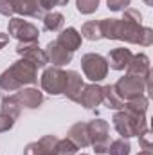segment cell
<instances>
[{"instance_id": "6da1fadb", "label": "cell", "mask_w": 153, "mask_h": 155, "mask_svg": "<svg viewBox=\"0 0 153 155\" xmlns=\"http://www.w3.org/2000/svg\"><path fill=\"white\" fill-rule=\"evenodd\" d=\"M141 22L142 16L137 9H126L122 18H103L99 20L101 38L121 40L148 47L153 43V31L150 27H142Z\"/></svg>"}, {"instance_id": "7a4b0ae2", "label": "cell", "mask_w": 153, "mask_h": 155, "mask_svg": "<svg viewBox=\"0 0 153 155\" xmlns=\"http://www.w3.org/2000/svg\"><path fill=\"white\" fill-rule=\"evenodd\" d=\"M38 81V67L27 60L15 61L9 69H5L0 76V97L15 96L25 85H34Z\"/></svg>"}, {"instance_id": "3957f363", "label": "cell", "mask_w": 153, "mask_h": 155, "mask_svg": "<svg viewBox=\"0 0 153 155\" xmlns=\"http://www.w3.org/2000/svg\"><path fill=\"white\" fill-rule=\"evenodd\" d=\"M114 126L119 132V135L122 139L128 137H139L148 126H146V114L141 112H133L130 108H122L119 112H115L114 116Z\"/></svg>"}, {"instance_id": "277c9868", "label": "cell", "mask_w": 153, "mask_h": 155, "mask_svg": "<svg viewBox=\"0 0 153 155\" xmlns=\"http://www.w3.org/2000/svg\"><path fill=\"white\" fill-rule=\"evenodd\" d=\"M150 85H151V76L150 78H139V76L126 74L124 78H121L115 83L114 88H115V92L121 96L122 101H128V99H133V97L142 96L144 92H148L150 90Z\"/></svg>"}, {"instance_id": "5b68a950", "label": "cell", "mask_w": 153, "mask_h": 155, "mask_svg": "<svg viewBox=\"0 0 153 155\" xmlns=\"http://www.w3.org/2000/svg\"><path fill=\"white\" fill-rule=\"evenodd\" d=\"M88 124V137L90 146H94L96 153H108L110 146V126L103 119H94Z\"/></svg>"}, {"instance_id": "8992f818", "label": "cell", "mask_w": 153, "mask_h": 155, "mask_svg": "<svg viewBox=\"0 0 153 155\" xmlns=\"http://www.w3.org/2000/svg\"><path fill=\"white\" fill-rule=\"evenodd\" d=\"M81 69L85 72V76L90 81L97 83L101 79H105L108 74V61L105 56L96 54V52H88L81 58Z\"/></svg>"}, {"instance_id": "52a82bcc", "label": "cell", "mask_w": 153, "mask_h": 155, "mask_svg": "<svg viewBox=\"0 0 153 155\" xmlns=\"http://www.w3.org/2000/svg\"><path fill=\"white\" fill-rule=\"evenodd\" d=\"M65 81H67L65 71H61L60 67H49L41 74V88L52 96H60V94H63Z\"/></svg>"}, {"instance_id": "ba28073f", "label": "cell", "mask_w": 153, "mask_h": 155, "mask_svg": "<svg viewBox=\"0 0 153 155\" xmlns=\"http://www.w3.org/2000/svg\"><path fill=\"white\" fill-rule=\"evenodd\" d=\"M7 29H9V35L18 41H38V27L24 18H11Z\"/></svg>"}, {"instance_id": "9c48e42d", "label": "cell", "mask_w": 153, "mask_h": 155, "mask_svg": "<svg viewBox=\"0 0 153 155\" xmlns=\"http://www.w3.org/2000/svg\"><path fill=\"white\" fill-rule=\"evenodd\" d=\"M16 52H18L24 60L34 63L36 67H45V65L49 63L45 51H41L38 47V41H18Z\"/></svg>"}, {"instance_id": "30bf717a", "label": "cell", "mask_w": 153, "mask_h": 155, "mask_svg": "<svg viewBox=\"0 0 153 155\" xmlns=\"http://www.w3.org/2000/svg\"><path fill=\"white\" fill-rule=\"evenodd\" d=\"M58 137L56 135H45L40 141L29 143L24 150V155H52L56 153V146H58ZM58 155V153H56Z\"/></svg>"}, {"instance_id": "8fae6325", "label": "cell", "mask_w": 153, "mask_h": 155, "mask_svg": "<svg viewBox=\"0 0 153 155\" xmlns=\"http://www.w3.org/2000/svg\"><path fill=\"white\" fill-rule=\"evenodd\" d=\"M45 54H47V60H49L54 67H60V69H61L63 65H67V63L72 61V52L67 51L65 47H61L56 40L47 43Z\"/></svg>"}, {"instance_id": "7c38bea8", "label": "cell", "mask_w": 153, "mask_h": 155, "mask_svg": "<svg viewBox=\"0 0 153 155\" xmlns=\"http://www.w3.org/2000/svg\"><path fill=\"white\" fill-rule=\"evenodd\" d=\"M13 11L22 16H31V18H43L45 9L40 5L38 0H11Z\"/></svg>"}, {"instance_id": "4fadbf2b", "label": "cell", "mask_w": 153, "mask_h": 155, "mask_svg": "<svg viewBox=\"0 0 153 155\" xmlns=\"http://www.w3.org/2000/svg\"><path fill=\"white\" fill-rule=\"evenodd\" d=\"M101 103H103V87H99L97 83L85 85V88L81 92V97H79V105L92 110V108L99 107Z\"/></svg>"}, {"instance_id": "5bb4252c", "label": "cell", "mask_w": 153, "mask_h": 155, "mask_svg": "<svg viewBox=\"0 0 153 155\" xmlns=\"http://www.w3.org/2000/svg\"><path fill=\"white\" fill-rule=\"evenodd\" d=\"M83 88H85V83H83V78L79 76V72H76V71H67V81H65L63 94L70 101L79 103V97H81Z\"/></svg>"}, {"instance_id": "9a60e30c", "label": "cell", "mask_w": 153, "mask_h": 155, "mask_svg": "<svg viewBox=\"0 0 153 155\" xmlns=\"http://www.w3.org/2000/svg\"><path fill=\"white\" fill-rule=\"evenodd\" d=\"M16 101L20 107H25V108H38L40 105L43 103V94L40 92L38 88H20L16 94H15Z\"/></svg>"}, {"instance_id": "2e32d148", "label": "cell", "mask_w": 153, "mask_h": 155, "mask_svg": "<svg viewBox=\"0 0 153 155\" xmlns=\"http://www.w3.org/2000/svg\"><path fill=\"white\" fill-rule=\"evenodd\" d=\"M128 74L132 76H139V78H150L151 76V69H150V60L146 54H135L132 56L130 63L126 65Z\"/></svg>"}, {"instance_id": "e0dca14e", "label": "cell", "mask_w": 153, "mask_h": 155, "mask_svg": "<svg viewBox=\"0 0 153 155\" xmlns=\"http://www.w3.org/2000/svg\"><path fill=\"white\" fill-rule=\"evenodd\" d=\"M132 56H133V54H132V51H130V49H124V47L112 49V51L108 52V58H106L108 67H110V69H114V71H124V69H126V65L130 63Z\"/></svg>"}, {"instance_id": "ac0fdd59", "label": "cell", "mask_w": 153, "mask_h": 155, "mask_svg": "<svg viewBox=\"0 0 153 155\" xmlns=\"http://www.w3.org/2000/svg\"><path fill=\"white\" fill-rule=\"evenodd\" d=\"M67 137L76 144L77 148H86L90 146V137H88V124L86 123H76L70 126Z\"/></svg>"}, {"instance_id": "d6986e66", "label": "cell", "mask_w": 153, "mask_h": 155, "mask_svg": "<svg viewBox=\"0 0 153 155\" xmlns=\"http://www.w3.org/2000/svg\"><path fill=\"white\" fill-rule=\"evenodd\" d=\"M56 41H58L61 47H65L67 51L74 52V51L79 49V45H81V35L77 33L74 27H67V29H63V31L60 33V36L56 38Z\"/></svg>"}, {"instance_id": "ffe728a7", "label": "cell", "mask_w": 153, "mask_h": 155, "mask_svg": "<svg viewBox=\"0 0 153 155\" xmlns=\"http://www.w3.org/2000/svg\"><path fill=\"white\" fill-rule=\"evenodd\" d=\"M63 24H65V16L58 11H49L43 15V29L45 31L58 33V31H61Z\"/></svg>"}, {"instance_id": "44dd1931", "label": "cell", "mask_w": 153, "mask_h": 155, "mask_svg": "<svg viewBox=\"0 0 153 155\" xmlns=\"http://www.w3.org/2000/svg\"><path fill=\"white\" fill-rule=\"evenodd\" d=\"M103 103L112 108V110H122L124 108V101L121 99V96L115 92L114 85H106L103 87Z\"/></svg>"}, {"instance_id": "7402d4cb", "label": "cell", "mask_w": 153, "mask_h": 155, "mask_svg": "<svg viewBox=\"0 0 153 155\" xmlns=\"http://www.w3.org/2000/svg\"><path fill=\"white\" fill-rule=\"evenodd\" d=\"M81 38H86V40H90V41L101 40V25H99V20L86 22L81 27Z\"/></svg>"}, {"instance_id": "603a6c76", "label": "cell", "mask_w": 153, "mask_h": 155, "mask_svg": "<svg viewBox=\"0 0 153 155\" xmlns=\"http://www.w3.org/2000/svg\"><path fill=\"white\" fill-rule=\"evenodd\" d=\"M130 150H132V146L126 139H117L114 143H110V146H108L110 155H130Z\"/></svg>"}, {"instance_id": "cb8c5ba5", "label": "cell", "mask_w": 153, "mask_h": 155, "mask_svg": "<svg viewBox=\"0 0 153 155\" xmlns=\"http://www.w3.org/2000/svg\"><path fill=\"white\" fill-rule=\"evenodd\" d=\"M77 150H79V148H77L69 137L60 139V141H58V146H56V153L58 155H76Z\"/></svg>"}, {"instance_id": "d4e9b609", "label": "cell", "mask_w": 153, "mask_h": 155, "mask_svg": "<svg viewBox=\"0 0 153 155\" xmlns=\"http://www.w3.org/2000/svg\"><path fill=\"white\" fill-rule=\"evenodd\" d=\"M76 7L81 15H92L99 7V0H76Z\"/></svg>"}, {"instance_id": "484cf974", "label": "cell", "mask_w": 153, "mask_h": 155, "mask_svg": "<svg viewBox=\"0 0 153 155\" xmlns=\"http://www.w3.org/2000/svg\"><path fill=\"white\" fill-rule=\"evenodd\" d=\"M106 4L112 11H124L130 5V0H106Z\"/></svg>"}, {"instance_id": "4316f807", "label": "cell", "mask_w": 153, "mask_h": 155, "mask_svg": "<svg viewBox=\"0 0 153 155\" xmlns=\"http://www.w3.org/2000/svg\"><path fill=\"white\" fill-rule=\"evenodd\" d=\"M139 141H141L142 150H151V132H150L148 128L139 135Z\"/></svg>"}, {"instance_id": "83f0119b", "label": "cell", "mask_w": 153, "mask_h": 155, "mask_svg": "<svg viewBox=\"0 0 153 155\" xmlns=\"http://www.w3.org/2000/svg\"><path fill=\"white\" fill-rule=\"evenodd\" d=\"M40 5L47 11V9H52V7H58V5H65L69 0H38Z\"/></svg>"}, {"instance_id": "f1b7e54d", "label": "cell", "mask_w": 153, "mask_h": 155, "mask_svg": "<svg viewBox=\"0 0 153 155\" xmlns=\"http://www.w3.org/2000/svg\"><path fill=\"white\" fill-rule=\"evenodd\" d=\"M0 15H4V16H13L15 15L11 0H0Z\"/></svg>"}, {"instance_id": "f546056e", "label": "cell", "mask_w": 153, "mask_h": 155, "mask_svg": "<svg viewBox=\"0 0 153 155\" xmlns=\"http://www.w3.org/2000/svg\"><path fill=\"white\" fill-rule=\"evenodd\" d=\"M7 43H9V35H4V33H0V49H4Z\"/></svg>"}, {"instance_id": "4dcf8cb0", "label": "cell", "mask_w": 153, "mask_h": 155, "mask_svg": "<svg viewBox=\"0 0 153 155\" xmlns=\"http://www.w3.org/2000/svg\"><path fill=\"white\" fill-rule=\"evenodd\" d=\"M139 155H153V152H151V150H142Z\"/></svg>"}, {"instance_id": "1f68e13d", "label": "cell", "mask_w": 153, "mask_h": 155, "mask_svg": "<svg viewBox=\"0 0 153 155\" xmlns=\"http://www.w3.org/2000/svg\"><path fill=\"white\" fill-rule=\"evenodd\" d=\"M146 2V5H153V0H144Z\"/></svg>"}, {"instance_id": "d6a6232c", "label": "cell", "mask_w": 153, "mask_h": 155, "mask_svg": "<svg viewBox=\"0 0 153 155\" xmlns=\"http://www.w3.org/2000/svg\"><path fill=\"white\" fill-rule=\"evenodd\" d=\"M52 155H56V153H52Z\"/></svg>"}]
</instances>
